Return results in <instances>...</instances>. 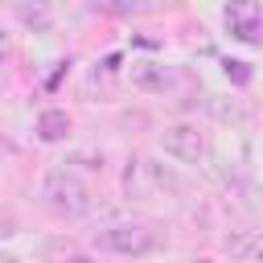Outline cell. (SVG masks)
<instances>
[{
	"instance_id": "6",
	"label": "cell",
	"mask_w": 263,
	"mask_h": 263,
	"mask_svg": "<svg viewBox=\"0 0 263 263\" xmlns=\"http://www.w3.org/2000/svg\"><path fill=\"white\" fill-rule=\"evenodd\" d=\"M132 86H140V90H168L173 86V74L160 66V62H132Z\"/></svg>"
},
{
	"instance_id": "4",
	"label": "cell",
	"mask_w": 263,
	"mask_h": 263,
	"mask_svg": "<svg viewBox=\"0 0 263 263\" xmlns=\"http://www.w3.org/2000/svg\"><path fill=\"white\" fill-rule=\"evenodd\" d=\"M160 148L181 164H205L210 160V136L197 123H168L160 132Z\"/></svg>"
},
{
	"instance_id": "3",
	"label": "cell",
	"mask_w": 263,
	"mask_h": 263,
	"mask_svg": "<svg viewBox=\"0 0 263 263\" xmlns=\"http://www.w3.org/2000/svg\"><path fill=\"white\" fill-rule=\"evenodd\" d=\"M95 247L111 251V255H148L160 247V234L152 226H140V222H115V226H103L95 234Z\"/></svg>"
},
{
	"instance_id": "5",
	"label": "cell",
	"mask_w": 263,
	"mask_h": 263,
	"mask_svg": "<svg viewBox=\"0 0 263 263\" xmlns=\"http://www.w3.org/2000/svg\"><path fill=\"white\" fill-rule=\"evenodd\" d=\"M222 16H226L230 37H238L247 45H263V12L255 0H226Z\"/></svg>"
},
{
	"instance_id": "14",
	"label": "cell",
	"mask_w": 263,
	"mask_h": 263,
	"mask_svg": "<svg viewBox=\"0 0 263 263\" xmlns=\"http://www.w3.org/2000/svg\"><path fill=\"white\" fill-rule=\"evenodd\" d=\"M0 263H21V259L16 255H0Z\"/></svg>"
},
{
	"instance_id": "12",
	"label": "cell",
	"mask_w": 263,
	"mask_h": 263,
	"mask_svg": "<svg viewBox=\"0 0 263 263\" xmlns=\"http://www.w3.org/2000/svg\"><path fill=\"white\" fill-rule=\"evenodd\" d=\"M8 58H12V37H8V33H0V66H4Z\"/></svg>"
},
{
	"instance_id": "1",
	"label": "cell",
	"mask_w": 263,
	"mask_h": 263,
	"mask_svg": "<svg viewBox=\"0 0 263 263\" xmlns=\"http://www.w3.org/2000/svg\"><path fill=\"white\" fill-rule=\"evenodd\" d=\"M123 193L132 201H152V197H177L181 193V177L160 164V160H132L123 168Z\"/></svg>"
},
{
	"instance_id": "11",
	"label": "cell",
	"mask_w": 263,
	"mask_h": 263,
	"mask_svg": "<svg viewBox=\"0 0 263 263\" xmlns=\"http://www.w3.org/2000/svg\"><path fill=\"white\" fill-rule=\"evenodd\" d=\"M222 66H226V78H234V82H247V78H251L247 62H222Z\"/></svg>"
},
{
	"instance_id": "10",
	"label": "cell",
	"mask_w": 263,
	"mask_h": 263,
	"mask_svg": "<svg viewBox=\"0 0 263 263\" xmlns=\"http://www.w3.org/2000/svg\"><path fill=\"white\" fill-rule=\"evenodd\" d=\"M90 4L107 16H140L144 12V0H90Z\"/></svg>"
},
{
	"instance_id": "15",
	"label": "cell",
	"mask_w": 263,
	"mask_h": 263,
	"mask_svg": "<svg viewBox=\"0 0 263 263\" xmlns=\"http://www.w3.org/2000/svg\"><path fill=\"white\" fill-rule=\"evenodd\" d=\"M70 263H90V259H70Z\"/></svg>"
},
{
	"instance_id": "8",
	"label": "cell",
	"mask_w": 263,
	"mask_h": 263,
	"mask_svg": "<svg viewBox=\"0 0 263 263\" xmlns=\"http://www.w3.org/2000/svg\"><path fill=\"white\" fill-rule=\"evenodd\" d=\"M66 136H70V115H66V111L49 107V111L37 115V140H41V144H58V140H66Z\"/></svg>"
},
{
	"instance_id": "7",
	"label": "cell",
	"mask_w": 263,
	"mask_h": 263,
	"mask_svg": "<svg viewBox=\"0 0 263 263\" xmlns=\"http://www.w3.org/2000/svg\"><path fill=\"white\" fill-rule=\"evenodd\" d=\"M226 251L238 263H263V230H247V234H230Z\"/></svg>"
},
{
	"instance_id": "9",
	"label": "cell",
	"mask_w": 263,
	"mask_h": 263,
	"mask_svg": "<svg viewBox=\"0 0 263 263\" xmlns=\"http://www.w3.org/2000/svg\"><path fill=\"white\" fill-rule=\"evenodd\" d=\"M16 16L33 29H45L53 21V0H16Z\"/></svg>"
},
{
	"instance_id": "13",
	"label": "cell",
	"mask_w": 263,
	"mask_h": 263,
	"mask_svg": "<svg viewBox=\"0 0 263 263\" xmlns=\"http://www.w3.org/2000/svg\"><path fill=\"white\" fill-rule=\"evenodd\" d=\"M12 230H16V222H12V214L0 205V234H12Z\"/></svg>"
},
{
	"instance_id": "2",
	"label": "cell",
	"mask_w": 263,
	"mask_h": 263,
	"mask_svg": "<svg viewBox=\"0 0 263 263\" xmlns=\"http://www.w3.org/2000/svg\"><path fill=\"white\" fill-rule=\"evenodd\" d=\"M41 197L53 214H66V218H78L90 210V189L78 173L70 168H49L45 173V185H41Z\"/></svg>"
}]
</instances>
